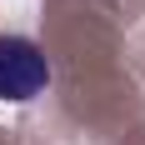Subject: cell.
Masks as SVG:
<instances>
[{
  "label": "cell",
  "mask_w": 145,
  "mask_h": 145,
  "mask_svg": "<svg viewBox=\"0 0 145 145\" xmlns=\"http://www.w3.org/2000/svg\"><path fill=\"white\" fill-rule=\"evenodd\" d=\"M50 85V60L25 35H0V100H35Z\"/></svg>",
  "instance_id": "obj_1"
}]
</instances>
